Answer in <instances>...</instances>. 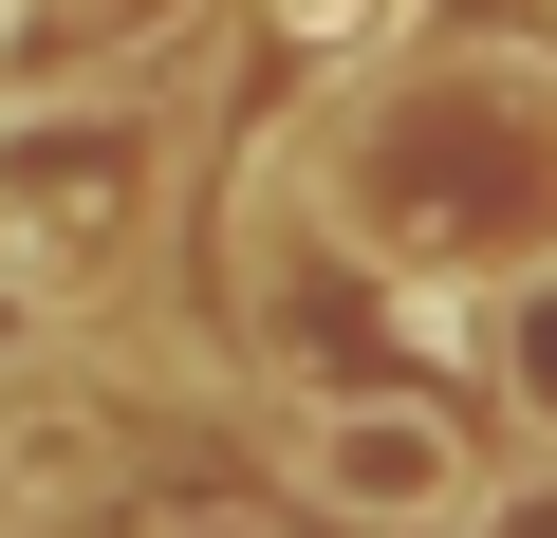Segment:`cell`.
<instances>
[{
    "instance_id": "obj_1",
    "label": "cell",
    "mask_w": 557,
    "mask_h": 538,
    "mask_svg": "<svg viewBox=\"0 0 557 538\" xmlns=\"http://www.w3.org/2000/svg\"><path fill=\"white\" fill-rule=\"evenodd\" d=\"M298 501H335L354 538H483V427L446 390H317L278 427Z\"/></svg>"
},
{
    "instance_id": "obj_2",
    "label": "cell",
    "mask_w": 557,
    "mask_h": 538,
    "mask_svg": "<svg viewBox=\"0 0 557 538\" xmlns=\"http://www.w3.org/2000/svg\"><path fill=\"white\" fill-rule=\"evenodd\" d=\"M483 390H502V427L557 464V260H520V279H502V316H483Z\"/></svg>"
},
{
    "instance_id": "obj_3",
    "label": "cell",
    "mask_w": 557,
    "mask_h": 538,
    "mask_svg": "<svg viewBox=\"0 0 557 538\" xmlns=\"http://www.w3.org/2000/svg\"><path fill=\"white\" fill-rule=\"evenodd\" d=\"M131 538H260V520H223V501H168V520H131Z\"/></svg>"
},
{
    "instance_id": "obj_4",
    "label": "cell",
    "mask_w": 557,
    "mask_h": 538,
    "mask_svg": "<svg viewBox=\"0 0 557 538\" xmlns=\"http://www.w3.org/2000/svg\"><path fill=\"white\" fill-rule=\"evenodd\" d=\"M502 538H557V520H502Z\"/></svg>"
}]
</instances>
